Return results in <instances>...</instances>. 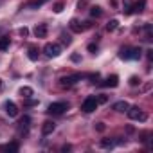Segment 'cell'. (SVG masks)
Segmentation results:
<instances>
[{
  "label": "cell",
  "mask_w": 153,
  "mask_h": 153,
  "mask_svg": "<svg viewBox=\"0 0 153 153\" xmlns=\"http://www.w3.org/2000/svg\"><path fill=\"white\" fill-rule=\"evenodd\" d=\"M142 56V49L140 47H123L119 51V58L121 59H139Z\"/></svg>",
  "instance_id": "1"
},
{
  "label": "cell",
  "mask_w": 153,
  "mask_h": 153,
  "mask_svg": "<svg viewBox=\"0 0 153 153\" xmlns=\"http://www.w3.org/2000/svg\"><path fill=\"white\" fill-rule=\"evenodd\" d=\"M97 106H99V103H97V97H94V96H88V97L81 103V110H83L85 114H92V112H96Z\"/></svg>",
  "instance_id": "2"
},
{
  "label": "cell",
  "mask_w": 153,
  "mask_h": 153,
  "mask_svg": "<svg viewBox=\"0 0 153 153\" xmlns=\"http://www.w3.org/2000/svg\"><path fill=\"white\" fill-rule=\"evenodd\" d=\"M67 108H68V105H67L65 101L51 103V105H49V108H47V114H49V115H61Z\"/></svg>",
  "instance_id": "3"
},
{
  "label": "cell",
  "mask_w": 153,
  "mask_h": 153,
  "mask_svg": "<svg viewBox=\"0 0 153 153\" xmlns=\"http://www.w3.org/2000/svg\"><path fill=\"white\" fill-rule=\"evenodd\" d=\"M126 114H128V117H130L131 121H146V119H148V115H146L139 106H128Z\"/></svg>",
  "instance_id": "4"
},
{
  "label": "cell",
  "mask_w": 153,
  "mask_h": 153,
  "mask_svg": "<svg viewBox=\"0 0 153 153\" xmlns=\"http://www.w3.org/2000/svg\"><path fill=\"white\" fill-rule=\"evenodd\" d=\"M81 78H83L81 74H70V76H63V78L59 79V87H63V88H68V87L76 85V83H78Z\"/></svg>",
  "instance_id": "5"
},
{
  "label": "cell",
  "mask_w": 153,
  "mask_h": 153,
  "mask_svg": "<svg viewBox=\"0 0 153 153\" xmlns=\"http://www.w3.org/2000/svg\"><path fill=\"white\" fill-rule=\"evenodd\" d=\"M43 52H45L47 58H58L61 54V45H58V43H47L43 47Z\"/></svg>",
  "instance_id": "6"
},
{
  "label": "cell",
  "mask_w": 153,
  "mask_h": 153,
  "mask_svg": "<svg viewBox=\"0 0 153 153\" xmlns=\"http://www.w3.org/2000/svg\"><path fill=\"white\" fill-rule=\"evenodd\" d=\"M4 108H6V114H7L9 117H16V115H18V106H16L13 101H6Z\"/></svg>",
  "instance_id": "7"
},
{
  "label": "cell",
  "mask_w": 153,
  "mask_h": 153,
  "mask_svg": "<svg viewBox=\"0 0 153 153\" xmlns=\"http://www.w3.org/2000/svg\"><path fill=\"white\" fill-rule=\"evenodd\" d=\"M117 85H119V76H115V74L108 76V78L103 81V87H108V88H115Z\"/></svg>",
  "instance_id": "8"
},
{
  "label": "cell",
  "mask_w": 153,
  "mask_h": 153,
  "mask_svg": "<svg viewBox=\"0 0 153 153\" xmlns=\"http://www.w3.org/2000/svg\"><path fill=\"white\" fill-rule=\"evenodd\" d=\"M54 130H56V123H54V121H45V123L42 124V133H43V135H51Z\"/></svg>",
  "instance_id": "9"
},
{
  "label": "cell",
  "mask_w": 153,
  "mask_h": 153,
  "mask_svg": "<svg viewBox=\"0 0 153 153\" xmlns=\"http://www.w3.org/2000/svg\"><path fill=\"white\" fill-rule=\"evenodd\" d=\"M34 36L36 38H45L47 36V25L45 24H38L34 27Z\"/></svg>",
  "instance_id": "10"
},
{
  "label": "cell",
  "mask_w": 153,
  "mask_h": 153,
  "mask_svg": "<svg viewBox=\"0 0 153 153\" xmlns=\"http://www.w3.org/2000/svg\"><path fill=\"white\" fill-rule=\"evenodd\" d=\"M146 7V0H139V2H135L131 6V13H142Z\"/></svg>",
  "instance_id": "11"
},
{
  "label": "cell",
  "mask_w": 153,
  "mask_h": 153,
  "mask_svg": "<svg viewBox=\"0 0 153 153\" xmlns=\"http://www.w3.org/2000/svg\"><path fill=\"white\" fill-rule=\"evenodd\" d=\"M128 106H130V105H128L126 101H117V103H114V106H112V108H114L115 112H126V110H128Z\"/></svg>",
  "instance_id": "12"
},
{
  "label": "cell",
  "mask_w": 153,
  "mask_h": 153,
  "mask_svg": "<svg viewBox=\"0 0 153 153\" xmlns=\"http://www.w3.org/2000/svg\"><path fill=\"white\" fill-rule=\"evenodd\" d=\"M68 25H70V29H72V31H74V33H81V31H83V29H85V27H83V25H81V24H79V22H78V20H76V18H72V20H70V24H68Z\"/></svg>",
  "instance_id": "13"
},
{
  "label": "cell",
  "mask_w": 153,
  "mask_h": 153,
  "mask_svg": "<svg viewBox=\"0 0 153 153\" xmlns=\"http://www.w3.org/2000/svg\"><path fill=\"white\" fill-rule=\"evenodd\" d=\"M9 45H11L9 36H2V38H0V51H7V49H9Z\"/></svg>",
  "instance_id": "14"
},
{
  "label": "cell",
  "mask_w": 153,
  "mask_h": 153,
  "mask_svg": "<svg viewBox=\"0 0 153 153\" xmlns=\"http://www.w3.org/2000/svg\"><path fill=\"white\" fill-rule=\"evenodd\" d=\"M27 58H29L31 61H38V49H36V47H29V51H27Z\"/></svg>",
  "instance_id": "15"
},
{
  "label": "cell",
  "mask_w": 153,
  "mask_h": 153,
  "mask_svg": "<svg viewBox=\"0 0 153 153\" xmlns=\"http://www.w3.org/2000/svg\"><path fill=\"white\" fill-rule=\"evenodd\" d=\"M33 94H34V92H33V88H31V87H22V88H20V96H22V97H25V99H29Z\"/></svg>",
  "instance_id": "16"
},
{
  "label": "cell",
  "mask_w": 153,
  "mask_h": 153,
  "mask_svg": "<svg viewBox=\"0 0 153 153\" xmlns=\"http://www.w3.org/2000/svg\"><path fill=\"white\" fill-rule=\"evenodd\" d=\"M18 148H20V146H18V142H9V144L2 146V149H4V151H13V153H15V151H18Z\"/></svg>",
  "instance_id": "17"
},
{
  "label": "cell",
  "mask_w": 153,
  "mask_h": 153,
  "mask_svg": "<svg viewBox=\"0 0 153 153\" xmlns=\"http://www.w3.org/2000/svg\"><path fill=\"white\" fill-rule=\"evenodd\" d=\"M101 15H103V11H101V7H99V6H94V7H90V16L97 18V16H101Z\"/></svg>",
  "instance_id": "18"
},
{
  "label": "cell",
  "mask_w": 153,
  "mask_h": 153,
  "mask_svg": "<svg viewBox=\"0 0 153 153\" xmlns=\"http://www.w3.org/2000/svg\"><path fill=\"white\" fill-rule=\"evenodd\" d=\"M115 146V140H112V139H103L101 140V148H114Z\"/></svg>",
  "instance_id": "19"
},
{
  "label": "cell",
  "mask_w": 153,
  "mask_h": 153,
  "mask_svg": "<svg viewBox=\"0 0 153 153\" xmlns=\"http://www.w3.org/2000/svg\"><path fill=\"white\" fill-rule=\"evenodd\" d=\"M119 27V22L117 20H110L108 24H106V31H115Z\"/></svg>",
  "instance_id": "20"
},
{
  "label": "cell",
  "mask_w": 153,
  "mask_h": 153,
  "mask_svg": "<svg viewBox=\"0 0 153 153\" xmlns=\"http://www.w3.org/2000/svg\"><path fill=\"white\" fill-rule=\"evenodd\" d=\"M131 0H124V13L126 15H131Z\"/></svg>",
  "instance_id": "21"
},
{
  "label": "cell",
  "mask_w": 153,
  "mask_h": 153,
  "mask_svg": "<svg viewBox=\"0 0 153 153\" xmlns=\"http://www.w3.org/2000/svg\"><path fill=\"white\" fill-rule=\"evenodd\" d=\"M45 2H47V0H36V2H31V4H29V7H33V9H38V7H40V6H43Z\"/></svg>",
  "instance_id": "22"
},
{
  "label": "cell",
  "mask_w": 153,
  "mask_h": 153,
  "mask_svg": "<svg viewBox=\"0 0 153 153\" xmlns=\"http://www.w3.org/2000/svg\"><path fill=\"white\" fill-rule=\"evenodd\" d=\"M139 83H140V79L137 78V76H131V78H130V85H131V87H137Z\"/></svg>",
  "instance_id": "23"
},
{
  "label": "cell",
  "mask_w": 153,
  "mask_h": 153,
  "mask_svg": "<svg viewBox=\"0 0 153 153\" xmlns=\"http://www.w3.org/2000/svg\"><path fill=\"white\" fill-rule=\"evenodd\" d=\"M63 11V2H56L54 4V13H61Z\"/></svg>",
  "instance_id": "24"
},
{
  "label": "cell",
  "mask_w": 153,
  "mask_h": 153,
  "mask_svg": "<svg viewBox=\"0 0 153 153\" xmlns=\"http://www.w3.org/2000/svg\"><path fill=\"white\" fill-rule=\"evenodd\" d=\"M88 52L96 54V52H97V45H96V43H90V45H88Z\"/></svg>",
  "instance_id": "25"
},
{
  "label": "cell",
  "mask_w": 153,
  "mask_h": 153,
  "mask_svg": "<svg viewBox=\"0 0 153 153\" xmlns=\"http://www.w3.org/2000/svg\"><path fill=\"white\" fill-rule=\"evenodd\" d=\"M61 42H63L65 45H70V42H72V40H70L68 36H65V34H61Z\"/></svg>",
  "instance_id": "26"
},
{
  "label": "cell",
  "mask_w": 153,
  "mask_h": 153,
  "mask_svg": "<svg viewBox=\"0 0 153 153\" xmlns=\"http://www.w3.org/2000/svg\"><path fill=\"white\" fill-rule=\"evenodd\" d=\"M106 101H108V96H105V94H101L97 97V103H106Z\"/></svg>",
  "instance_id": "27"
},
{
  "label": "cell",
  "mask_w": 153,
  "mask_h": 153,
  "mask_svg": "<svg viewBox=\"0 0 153 153\" xmlns=\"http://www.w3.org/2000/svg\"><path fill=\"white\" fill-rule=\"evenodd\" d=\"M18 33H20L22 36H27V34H29V29H27V27H22V29H20Z\"/></svg>",
  "instance_id": "28"
},
{
  "label": "cell",
  "mask_w": 153,
  "mask_h": 153,
  "mask_svg": "<svg viewBox=\"0 0 153 153\" xmlns=\"http://www.w3.org/2000/svg\"><path fill=\"white\" fill-rule=\"evenodd\" d=\"M70 149H72V148H70V144H65V146H61V151H65V153H67V151H70Z\"/></svg>",
  "instance_id": "29"
},
{
  "label": "cell",
  "mask_w": 153,
  "mask_h": 153,
  "mask_svg": "<svg viewBox=\"0 0 153 153\" xmlns=\"http://www.w3.org/2000/svg\"><path fill=\"white\" fill-rule=\"evenodd\" d=\"M146 52H148V54H146V56H148V59L151 61V59H153V51H146Z\"/></svg>",
  "instance_id": "30"
},
{
  "label": "cell",
  "mask_w": 153,
  "mask_h": 153,
  "mask_svg": "<svg viewBox=\"0 0 153 153\" xmlns=\"http://www.w3.org/2000/svg\"><path fill=\"white\" fill-rule=\"evenodd\" d=\"M27 105H29V106H34V105H38V101H34V99H29V101H27Z\"/></svg>",
  "instance_id": "31"
},
{
  "label": "cell",
  "mask_w": 153,
  "mask_h": 153,
  "mask_svg": "<svg viewBox=\"0 0 153 153\" xmlns=\"http://www.w3.org/2000/svg\"><path fill=\"white\" fill-rule=\"evenodd\" d=\"M96 128H97L99 131H103V130H105V124H103V123H97V126H96Z\"/></svg>",
  "instance_id": "32"
},
{
  "label": "cell",
  "mask_w": 153,
  "mask_h": 153,
  "mask_svg": "<svg viewBox=\"0 0 153 153\" xmlns=\"http://www.w3.org/2000/svg\"><path fill=\"white\" fill-rule=\"evenodd\" d=\"M0 88H2V79H0Z\"/></svg>",
  "instance_id": "33"
}]
</instances>
